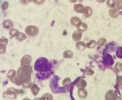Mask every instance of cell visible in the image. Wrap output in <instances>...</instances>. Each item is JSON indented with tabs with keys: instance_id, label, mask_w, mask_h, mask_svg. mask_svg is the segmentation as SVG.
<instances>
[{
	"instance_id": "cell-11",
	"label": "cell",
	"mask_w": 122,
	"mask_h": 100,
	"mask_svg": "<svg viewBox=\"0 0 122 100\" xmlns=\"http://www.w3.org/2000/svg\"><path fill=\"white\" fill-rule=\"evenodd\" d=\"M74 53L71 51L69 50H67L63 54L64 57L65 58H71L73 57Z\"/></svg>"
},
{
	"instance_id": "cell-18",
	"label": "cell",
	"mask_w": 122,
	"mask_h": 100,
	"mask_svg": "<svg viewBox=\"0 0 122 100\" xmlns=\"http://www.w3.org/2000/svg\"><path fill=\"white\" fill-rule=\"evenodd\" d=\"M94 72L90 68L87 69L86 71V73L89 75H92L94 74Z\"/></svg>"
},
{
	"instance_id": "cell-22",
	"label": "cell",
	"mask_w": 122,
	"mask_h": 100,
	"mask_svg": "<svg viewBox=\"0 0 122 100\" xmlns=\"http://www.w3.org/2000/svg\"><path fill=\"white\" fill-rule=\"evenodd\" d=\"M120 89H121V90L122 91V86L121 87H120Z\"/></svg>"
},
{
	"instance_id": "cell-3",
	"label": "cell",
	"mask_w": 122,
	"mask_h": 100,
	"mask_svg": "<svg viewBox=\"0 0 122 100\" xmlns=\"http://www.w3.org/2000/svg\"><path fill=\"white\" fill-rule=\"evenodd\" d=\"M74 10L76 12L78 13L84 14L85 10V7L81 4L74 5Z\"/></svg>"
},
{
	"instance_id": "cell-16",
	"label": "cell",
	"mask_w": 122,
	"mask_h": 100,
	"mask_svg": "<svg viewBox=\"0 0 122 100\" xmlns=\"http://www.w3.org/2000/svg\"><path fill=\"white\" fill-rule=\"evenodd\" d=\"M117 84L120 88L122 86V76H119L117 78L116 80Z\"/></svg>"
},
{
	"instance_id": "cell-20",
	"label": "cell",
	"mask_w": 122,
	"mask_h": 100,
	"mask_svg": "<svg viewBox=\"0 0 122 100\" xmlns=\"http://www.w3.org/2000/svg\"><path fill=\"white\" fill-rule=\"evenodd\" d=\"M114 100H122V98L121 97L119 96H117V97H116Z\"/></svg>"
},
{
	"instance_id": "cell-7",
	"label": "cell",
	"mask_w": 122,
	"mask_h": 100,
	"mask_svg": "<svg viewBox=\"0 0 122 100\" xmlns=\"http://www.w3.org/2000/svg\"><path fill=\"white\" fill-rule=\"evenodd\" d=\"M92 8L89 6H86L85 7V12L83 15L86 18H89L92 16Z\"/></svg>"
},
{
	"instance_id": "cell-6",
	"label": "cell",
	"mask_w": 122,
	"mask_h": 100,
	"mask_svg": "<svg viewBox=\"0 0 122 100\" xmlns=\"http://www.w3.org/2000/svg\"><path fill=\"white\" fill-rule=\"evenodd\" d=\"M76 28L77 30L79 31L85 32L88 29V25L86 23L81 22L78 24Z\"/></svg>"
},
{
	"instance_id": "cell-13",
	"label": "cell",
	"mask_w": 122,
	"mask_h": 100,
	"mask_svg": "<svg viewBox=\"0 0 122 100\" xmlns=\"http://www.w3.org/2000/svg\"><path fill=\"white\" fill-rule=\"evenodd\" d=\"M96 42L94 40H91L87 43L86 44L87 47L89 49L94 48L96 45Z\"/></svg>"
},
{
	"instance_id": "cell-4",
	"label": "cell",
	"mask_w": 122,
	"mask_h": 100,
	"mask_svg": "<svg viewBox=\"0 0 122 100\" xmlns=\"http://www.w3.org/2000/svg\"><path fill=\"white\" fill-rule=\"evenodd\" d=\"M83 33L81 32L76 30L74 31L72 34L73 40L75 42L79 41L81 40Z\"/></svg>"
},
{
	"instance_id": "cell-12",
	"label": "cell",
	"mask_w": 122,
	"mask_h": 100,
	"mask_svg": "<svg viewBox=\"0 0 122 100\" xmlns=\"http://www.w3.org/2000/svg\"><path fill=\"white\" fill-rule=\"evenodd\" d=\"M107 43L106 39L104 38H101L99 40L97 43V45L98 47L102 46L107 44Z\"/></svg>"
},
{
	"instance_id": "cell-9",
	"label": "cell",
	"mask_w": 122,
	"mask_h": 100,
	"mask_svg": "<svg viewBox=\"0 0 122 100\" xmlns=\"http://www.w3.org/2000/svg\"><path fill=\"white\" fill-rule=\"evenodd\" d=\"M76 47L77 49L79 50H83L87 48L86 45L82 42H77L76 43Z\"/></svg>"
},
{
	"instance_id": "cell-5",
	"label": "cell",
	"mask_w": 122,
	"mask_h": 100,
	"mask_svg": "<svg viewBox=\"0 0 122 100\" xmlns=\"http://www.w3.org/2000/svg\"><path fill=\"white\" fill-rule=\"evenodd\" d=\"M120 11V10L116 7L115 8L109 10V14L111 17L113 18H117L119 16L118 13Z\"/></svg>"
},
{
	"instance_id": "cell-10",
	"label": "cell",
	"mask_w": 122,
	"mask_h": 100,
	"mask_svg": "<svg viewBox=\"0 0 122 100\" xmlns=\"http://www.w3.org/2000/svg\"><path fill=\"white\" fill-rule=\"evenodd\" d=\"M106 2L108 7L112 9L115 8L116 6V2L115 0H106Z\"/></svg>"
},
{
	"instance_id": "cell-8",
	"label": "cell",
	"mask_w": 122,
	"mask_h": 100,
	"mask_svg": "<svg viewBox=\"0 0 122 100\" xmlns=\"http://www.w3.org/2000/svg\"><path fill=\"white\" fill-rule=\"evenodd\" d=\"M81 22V20L79 18L76 16L72 17L70 20L71 23L75 27H76L78 24Z\"/></svg>"
},
{
	"instance_id": "cell-1",
	"label": "cell",
	"mask_w": 122,
	"mask_h": 100,
	"mask_svg": "<svg viewBox=\"0 0 122 100\" xmlns=\"http://www.w3.org/2000/svg\"><path fill=\"white\" fill-rule=\"evenodd\" d=\"M52 66L47 59L41 57L37 59L35 63L34 70L39 72L36 74L40 80H45L48 79L51 74Z\"/></svg>"
},
{
	"instance_id": "cell-19",
	"label": "cell",
	"mask_w": 122,
	"mask_h": 100,
	"mask_svg": "<svg viewBox=\"0 0 122 100\" xmlns=\"http://www.w3.org/2000/svg\"><path fill=\"white\" fill-rule=\"evenodd\" d=\"M97 2H99L100 3H104V2H105L106 0H96Z\"/></svg>"
},
{
	"instance_id": "cell-2",
	"label": "cell",
	"mask_w": 122,
	"mask_h": 100,
	"mask_svg": "<svg viewBox=\"0 0 122 100\" xmlns=\"http://www.w3.org/2000/svg\"><path fill=\"white\" fill-rule=\"evenodd\" d=\"M61 78L57 75H54L50 81L49 86L53 93L55 94H65L70 91L69 85L66 84L62 87H60L58 84Z\"/></svg>"
},
{
	"instance_id": "cell-15",
	"label": "cell",
	"mask_w": 122,
	"mask_h": 100,
	"mask_svg": "<svg viewBox=\"0 0 122 100\" xmlns=\"http://www.w3.org/2000/svg\"><path fill=\"white\" fill-rule=\"evenodd\" d=\"M116 55L117 57L122 59V47L118 48L117 50Z\"/></svg>"
},
{
	"instance_id": "cell-21",
	"label": "cell",
	"mask_w": 122,
	"mask_h": 100,
	"mask_svg": "<svg viewBox=\"0 0 122 100\" xmlns=\"http://www.w3.org/2000/svg\"><path fill=\"white\" fill-rule=\"evenodd\" d=\"M69 1L71 3H76L77 2V0H69Z\"/></svg>"
},
{
	"instance_id": "cell-17",
	"label": "cell",
	"mask_w": 122,
	"mask_h": 100,
	"mask_svg": "<svg viewBox=\"0 0 122 100\" xmlns=\"http://www.w3.org/2000/svg\"><path fill=\"white\" fill-rule=\"evenodd\" d=\"M117 7L119 10H122V0H116Z\"/></svg>"
},
{
	"instance_id": "cell-14",
	"label": "cell",
	"mask_w": 122,
	"mask_h": 100,
	"mask_svg": "<svg viewBox=\"0 0 122 100\" xmlns=\"http://www.w3.org/2000/svg\"><path fill=\"white\" fill-rule=\"evenodd\" d=\"M115 69L116 71L118 73L121 71L122 70V64L120 62H117L116 64Z\"/></svg>"
}]
</instances>
